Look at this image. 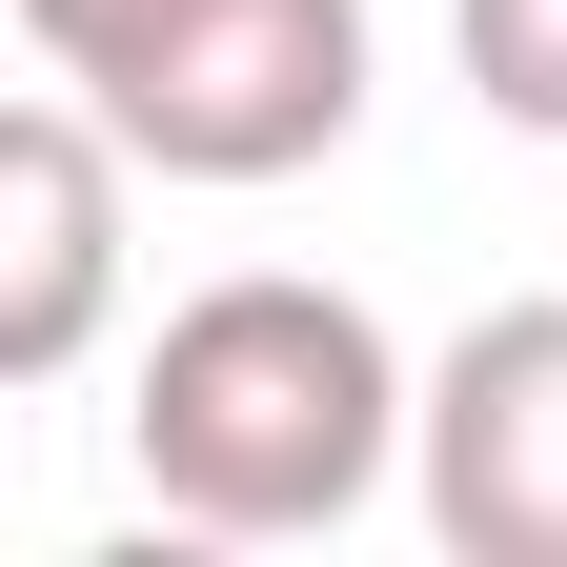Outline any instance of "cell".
Returning a JSON list of instances; mask_svg holds the SVG:
<instances>
[{"mask_svg":"<svg viewBox=\"0 0 567 567\" xmlns=\"http://www.w3.org/2000/svg\"><path fill=\"white\" fill-rule=\"evenodd\" d=\"M122 183H142V142L82 82H41L0 122V385H61L102 344V305H122Z\"/></svg>","mask_w":567,"mask_h":567,"instance_id":"277c9868","label":"cell"},{"mask_svg":"<svg viewBox=\"0 0 567 567\" xmlns=\"http://www.w3.org/2000/svg\"><path fill=\"white\" fill-rule=\"evenodd\" d=\"M163 21H203V0H21V61H41V82H122Z\"/></svg>","mask_w":567,"mask_h":567,"instance_id":"8992f818","label":"cell"},{"mask_svg":"<svg viewBox=\"0 0 567 567\" xmlns=\"http://www.w3.org/2000/svg\"><path fill=\"white\" fill-rule=\"evenodd\" d=\"M365 0H203V21H163L122 61V82H82L142 183H305L344 122H365Z\"/></svg>","mask_w":567,"mask_h":567,"instance_id":"7a4b0ae2","label":"cell"},{"mask_svg":"<svg viewBox=\"0 0 567 567\" xmlns=\"http://www.w3.org/2000/svg\"><path fill=\"white\" fill-rule=\"evenodd\" d=\"M446 41H466V102L486 122L567 142V0H446Z\"/></svg>","mask_w":567,"mask_h":567,"instance_id":"5b68a950","label":"cell"},{"mask_svg":"<svg viewBox=\"0 0 567 567\" xmlns=\"http://www.w3.org/2000/svg\"><path fill=\"white\" fill-rule=\"evenodd\" d=\"M405 446H425V365L385 344L365 284H305V264H244L203 305H163L142 405H122L142 507L203 547H305L344 507H385Z\"/></svg>","mask_w":567,"mask_h":567,"instance_id":"6da1fadb","label":"cell"},{"mask_svg":"<svg viewBox=\"0 0 567 567\" xmlns=\"http://www.w3.org/2000/svg\"><path fill=\"white\" fill-rule=\"evenodd\" d=\"M425 547L446 567H567V284L547 305H486L446 365H425Z\"/></svg>","mask_w":567,"mask_h":567,"instance_id":"3957f363","label":"cell"}]
</instances>
